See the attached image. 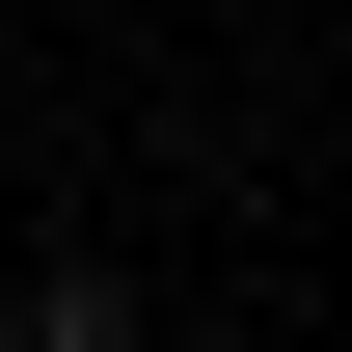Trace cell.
Returning <instances> with one entry per match:
<instances>
[{"label":"cell","mask_w":352,"mask_h":352,"mask_svg":"<svg viewBox=\"0 0 352 352\" xmlns=\"http://www.w3.org/2000/svg\"><path fill=\"white\" fill-rule=\"evenodd\" d=\"M0 352H28V298H0Z\"/></svg>","instance_id":"1"}]
</instances>
